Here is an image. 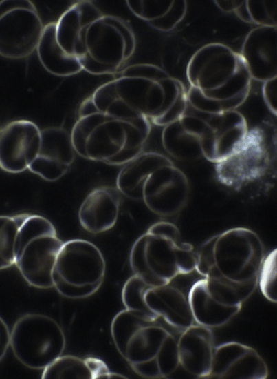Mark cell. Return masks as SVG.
<instances>
[{"mask_svg":"<svg viewBox=\"0 0 277 379\" xmlns=\"http://www.w3.org/2000/svg\"><path fill=\"white\" fill-rule=\"evenodd\" d=\"M170 163L173 162L162 154L144 151L122 165L116 178V187L126 197L142 201L143 187L148 176L157 168Z\"/></svg>","mask_w":277,"mask_h":379,"instance_id":"cell-20","label":"cell"},{"mask_svg":"<svg viewBox=\"0 0 277 379\" xmlns=\"http://www.w3.org/2000/svg\"><path fill=\"white\" fill-rule=\"evenodd\" d=\"M214 347L211 329L195 323L183 330L177 339L179 363L188 373L208 378Z\"/></svg>","mask_w":277,"mask_h":379,"instance_id":"cell-17","label":"cell"},{"mask_svg":"<svg viewBox=\"0 0 277 379\" xmlns=\"http://www.w3.org/2000/svg\"><path fill=\"white\" fill-rule=\"evenodd\" d=\"M250 91V89L247 90L230 99L217 100L207 96L199 88L190 86L186 94L188 103L192 108L208 114H217L235 110L246 101Z\"/></svg>","mask_w":277,"mask_h":379,"instance_id":"cell-27","label":"cell"},{"mask_svg":"<svg viewBox=\"0 0 277 379\" xmlns=\"http://www.w3.org/2000/svg\"><path fill=\"white\" fill-rule=\"evenodd\" d=\"M197 254L196 272L203 278L238 283L257 280L265 256L262 240L246 227H234L213 236Z\"/></svg>","mask_w":277,"mask_h":379,"instance_id":"cell-2","label":"cell"},{"mask_svg":"<svg viewBox=\"0 0 277 379\" xmlns=\"http://www.w3.org/2000/svg\"><path fill=\"white\" fill-rule=\"evenodd\" d=\"M93 22L82 15L76 3H74L56 22V37L60 46L67 53L74 56V48L79 30L82 25H88Z\"/></svg>","mask_w":277,"mask_h":379,"instance_id":"cell-25","label":"cell"},{"mask_svg":"<svg viewBox=\"0 0 277 379\" xmlns=\"http://www.w3.org/2000/svg\"><path fill=\"white\" fill-rule=\"evenodd\" d=\"M241 63L239 53L230 47L211 43L197 50L190 59L186 76L190 86L202 91L214 90L226 82Z\"/></svg>","mask_w":277,"mask_h":379,"instance_id":"cell-10","label":"cell"},{"mask_svg":"<svg viewBox=\"0 0 277 379\" xmlns=\"http://www.w3.org/2000/svg\"><path fill=\"white\" fill-rule=\"evenodd\" d=\"M243 1V0H215L214 3L221 11L230 13L234 12Z\"/></svg>","mask_w":277,"mask_h":379,"instance_id":"cell-45","label":"cell"},{"mask_svg":"<svg viewBox=\"0 0 277 379\" xmlns=\"http://www.w3.org/2000/svg\"><path fill=\"white\" fill-rule=\"evenodd\" d=\"M234 13L242 21L247 23L253 24L246 6L245 0H243V3L236 9Z\"/></svg>","mask_w":277,"mask_h":379,"instance_id":"cell-46","label":"cell"},{"mask_svg":"<svg viewBox=\"0 0 277 379\" xmlns=\"http://www.w3.org/2000/svg\"><path fill=\"white\" fill-rule=\"evenodd\" d=\"M147 232L175 240H181V234L178 227L170 222H157L153 224L148 229Z\"/></svg>","mask_w":277,"mask_h":379,"instance_id":"cell-42","label":"cell"},{"mask_svg":"<svg viewBox=\"0 0 277 379\" xmlns=\"http://www.w3.org/2000/svg\"><path fill=\"white\" fill-rule=\"evenodd\" d=\"M105 114L122 120L131 119L142 116V114L129 107L119 98L109 105Z\"/></svg>","mask_w":277,"mask_h":379,"instance_id":"cell-40","label":"cell"},{"mask_svg":"<svg viewBox=\"0 0 277 379\" xmlns=\"http://www.w3.org/2000/svg\"><path fill=\"white\" fill-rule=\"evenodd\" d=\"M10 344V331L9 328L0 316V360L3 359Z\"/></svg>","mask_w":277,"mask_h":379,"instance_id":"cell-43","label":"cell"},{"mask_svg":"<svg viewBox=\"0 0 277 379\" xmlns=\"http://www.w3.org/2000/svg\"><path fill=\"white\" fill-rule=\"evenodd\" d=\"M102 17L81 27L75 41L74 55L79 59L87 54L98 63L118 71L125 61L124 41L120 32Z\"/></svg>","mask_w":277,"mask_h":379,"instance_id":"cell-13","label":"cell"},{"mask_svg":"<svg viewBox=\"0 0 277 379\" xmlns=\"http://www.w3.org/2000/svg\"><path fill=\"white\" fill-rule=\"evenodd\" d=\"M36 50L43 68L53 75L69 76L82 70L78 59L67 53L58 44L56 37V22L44 25Z\"/></svg>","mask_w":277,"mask_h":379,"instance_id":"cell-22","label":"cell"},{"mask_svg":"<svg viewBox=\"0 0 277 379\" xmlns=\"http://www.w3.org/2000/svg\"><path fill=\"white\" fill-rule=\"evenodd\" d=\"M63 244L50 221L26 213L16 236L14 265L29 285L53 287L52 271Z\"/></svg>","mask_w":277,"mask_h":379,"instance_id":"cell-3","label":"cell"},{"mask_svg":"<svg viewBox=\"0 0 277 379\" xmlns=\"http://www.w3.org/2000/svg\"><path fill=\"white\" fill-rule=\"evenodd\" d=\"M99 112L91 96L85 99L80 103L78 110V118L89 116Z\"/></svg>","mask_w":277,"mask_h":379,"instance_id":"cell-44","label":"cell"},{"mask_svg":"<svg viewBox=\"0 0 277 379\" xmlns=\"http://www.w3.org/2000/svg\"><path fill=\"white\" fill-rule=\"evenodd\" d=\"M186 92V88L183 89L173 105L152 123L164 127L179 120L185 114L188 106Z\"/></svg>","mask_w":277,"mask_h":379,"instance_id":"cell-37","label":"cell"},{"mask_svg":"<svg viewBox=\"0 0 277 379\" xmlns=\"http://www.w3.org/2000/svg\"><path fill=\"white\" fill-rule=\"evenodd\" d=\"M162 143L166 152L179 161H192L203 157L200 139L183 127L179 120L164 126Z\"/></svg>","mask_w":277,"mask_h":379,"instance_id":"cell-24","label":"cell"},{"mask_svg":"<svg viewBox=\"0 0 277 379\" xmlns=\"http://www.w3.org/2000/svg\"><path fill=\"white\" fill-rule=\"evenodd\" d=\"M239 55L252 79L265 82L277 77V27L251 30Z\"/></svg>","mask_w":277,"mask_h":379,"instance_id":"cell-16","label":"cell"},{"mask_svg":"<svg viewBox=\"0 0 277 379\" xmlns=\"http://www.w3.org/2000/svg\"><path fill=\"white\" fill-rule=\"evenodd\" d=\"M187 2L185 0L174 1L169 10L161 17L148 22L153 28L162 31L169 32L180 23L186 15Z\"/></svg>","mask_w":277,"mask_h":379,"instance_id":"cell-34","label":"cell"},{"mask_svg":"<svg viewBox=\"0 0 277 379\" xmlns=\"http://www.w3.org/2000/svg\"><path fill=\"white\" fill-rule=\"evenodd\" d=\"M162 320L126 309L112 320L111 335L116 349L141 377L166 378L179 365L178 338Z\"/></svg>","mask_w":277,"mask_h":379,"instance_id":"cell-1","label":"cell"},{"mask_svg":"<svg viewBox=\"0 0 277 379\" xmlns=\"http://www.w3.org/2000/svg\"><path fill=\"white\" fill-rule=\"evenodd\" d=\"M276 249L265 255L258 274V284L263 296L276 303Z\"/></svg>","mask_w":277,"mask_h":379,"instance_id":"cell-31","label":"cell"},{"mask_svg":"<svg viewBox=\"0 0 277 379\" xmlns=\"http://www.w3.org/2000/svg\"><path fill=\"white\" fill-rule=\"evenodd\" d=\"M190 190L186 175L173 163L157 168L148 176L142 201L155 215L173 216L186 206Z\"/></svg>","mask_w":277,"mask_h":379,"instance_id":"cell-9","label":"cell"},{"mask_svg":"<svg viewBox=\"0 0 277 379\" xmlns=\"http://www.w3.org/2000/svg\"><path fill=\"white\" fill-rule=\"evenodd\" d=\"M106 263L99 248L83 239L63 242L52 271L53 287L63 296L81 299L94 294L105 276Z\"/></svg>","mask_w":277,"mask_h":379,"instance_id":"cell-4","label":"cell"},{"mask_svg":"<svg viewBox=\"0 0 277 379\" xmlns=\"http://www.w3.org/2000/svg\"><path fill=\"white\" fill-rule=\"evenodd\" d=\"M120 99L142 115L146 116V101L148 90L156 81L137 77L114 79Z\"/></svg>","mask_w":277,"mask_h":379,"instance_id":"cell-26","label":"cell"},{"mask_svg":"<svg viewBox=\"0 0 277 379\" xmlns=\"http://www.w3.org/2000/svg\"><path fill=\"white\" fill-rule=\"evenodd\" d=\"M111 371L102 360L95 357L81 358L61 355L43 369V379L110 378Z\"/></svg>","mask_w":277,"mask_h":379,"instance_id":"cell-23","label":"cell"},{"mask_svg":"<svg viewBox=\"0 0 277 379\" xmlns=\"http://www.w3.org/2000/svg\"><path fill=\"white\" fill-rule=\"evenodd\" d=\"M173 0H128L126 5L137 17L147 22L162 17L170 8Z\"/></svg>","mask_w":277,"mask_h":379,"instance_id":"cell-33","label":"cell"},{"mask_svg":"<svg viewBox=\"0 0 277 379\" xmlns=\"http://www.w3.org/2000/svg\"><path fill=\"white\" fill-rule=\"evenodd\" d=\"M245 1L253 24L277 27V1Z\"/></svg>","mask_w":277,"mask_h":379,"instance_id":"cell-32","label":"cell"},{"mask_svg":"<svg viewBox=\"0 0 277 379\" xmlns=\"http://www.w3.org/2000/svg\"><path fill=\"white\" fill-rule=\"evenodd\" d=\"M262 93L264 102L274 115H277V77L263 82Z\"/></svg>","mask_w":277,"mask_h":379,"instance_id":"cell-41","label":"cell"},{"mask_svg":"<svg viewBox=\"0 0 277 379\" xmlns=\"http://www.w3.org/2000/svg\"><path fill=\"white\" fill-rule=\"evenodd\" d=\"M267 376L266 362L252 347L231 341L214 347L208 378L266 379Z\"/></svg>","mask_w":277,"mask_h":379,"instance_id":"cell-15","label":"cell"},{"mask_svg":"<svg viewBox=\"0 0 277 379\" xmlns=\"http://www.w3.org/2000/svg\"><path fill=\"white\" fill-rule=\"evenodd\" d=\"M103 20L114 26L122 34L125 43L124 60H128L134 53L136 39L134 32L129 25L120 17L113 15H104Z\"/></svg>","mask_w":277,"mask_h":379,"instance_id":"cell-36","label":"cell"},{"mask_svg":"<svg viewBox=\"0 0 277 379\" xmlns=\"http://www.w3.org/2000/svg\"><path fill=\"white\" fill-rule=\"evenodd\" d=\"M10 346L22 365L43 370L63 354L66 338L54 318L42 314H26L15 322Z\"/></svg>","mask_w":277,"mask_h":379,"instance_id":"cell-6","label":"cell"},{"mask_svg":"<svg viewBox=\"0 0 277 379\" xmlns=\"http://www.w3.org/2000/svg\"><path fill=\"white\" fill-rule=\"evenodd\" d=\"M205 129L200 137L203 157L218 163L234 152L244 140L248 127L239 112L229 110L217 114L203 113Z\"/></svg>","mask_w":277,"mask_h":379,"instance_id":"cell-11","label":"cell"},{"mask_svg":"<svg viewBox=\"0 0 277 379\" xmlns=\"http://www.w3.org/2000/svg\"><path fill=\"white\" fill-rule=\"evenodd\" d=\"M195 260L192 245L146 232L136 239L129 255L133 274L152 287L170 283L186 274Z\"/></svg>","mask_w":277,"mask_h":379,"instance_id":"cell-5","label":"cell"},{"mask_svg":"<svg viewBox=\"0 0 277 379\" xmlns=\"http://www.w3.org/2000/svg\"><path fill=\"white\" fill-rule=\"evenodd\" d=\"M252 78L243 61L234 74L221 86L210 91H201L208 97L227 100L250 89Z\"/></svg>","mask_w":277,"mask_h":379,"instance_id":"cell-30","label":"cell"},{"mask_svg":"<svg viewBox=\"0 0 277 379\" xmlns=\"http://www.w3.org/2000/svg\"><path fill=\"white\" fill-rule=\"evenodd\" d=\"M41 145V129L27 119L12 121L0 129V168L17 174L28 170Z\"/></svg>","mask_w":277,"mask_h":379,"instance_id":"cell-12","label":"cell"},{"mask_svg":"<svg viewBox=\"0 0 277 379\" xmlns=\"http://www.w3.org/2000/svg\"><path fill=\"white\" fill-rule=\"evenodd\" d=\"M164 90L159 81L150 87L146 101V116L150 121L157 116L164 103Z\"/></svg>","mask_w":277,"mask_h":379,"instance_id":"cell-39","label":"cell"},{"mask_svg":"<svg viewBox=\"0 0 277 379\" xmlns=\"http://www.w3.org/2000/svg\"><path fill=\"white\" fill-rule=\"evenodd\" d=\"M272 163L265 132L248 130L244 140L230 156L215 164V176L223 185L234 190L262 178Z\"/></svg>","mask_w":277,"mask_h":379,"instance_id":"cell-8","label":"cell"},{"mask_svg":"<svg viewBox=\"0 0 277 379\" xmlns=\"http://www.w3.org/2000/svg\"><path fill=\"white\" fill-rule=\"evenodd\" d=\"M115 77H137L152 81H159L170 76L161 68L151 63H137L131 65L115 73Z\"/></svg>","mask_w":277,"mask_h":379,"instance_id":"cell-35","label":"cell"},{"mask_svg":"<svg viewBox=\"0 0 277 379\" xmlns=\"http://www.w3.org/2000/svg\"><path fill=\"white\" fill-rule=\"evenodd\" d=\"M195 323L209 327H219L228 323L242 307L223 305L208 292L204 278L195 282L188 295Z\"/></svg>","mask_w":277,"mask_h":379,"instance_id":"cell-21","label":"cell"},{"mask_svg":"<svg viewBox=\"0 0 277 379\" xmlns=\"http://www.w3.org/2000/svg\"><path fill=\"white\" fill-rule=\"evenodd\" d=\"M76 151L71 134L60 127L41 130L38 152L28 170L47 181H56L63 177L73 164Z\"/></svg>","mask_w":277,"mask_h":379,"instance_id":"cell-14","label":"cell"},{"mask_svg":"<svg viewBox=\"0 0 277 379\" xmlns=\"http://www.w3.org/2000/svg\"><path fill=\"white\" fill-rule=\"evenodd\" d=\"M144 301L151 311L179 331L195 323L188 296L170 283L149 287Z\"/></svg>","mask_w":277,"mask_h":379,"instance_id":"cell-19","label":"cell"},{"mask_svg":"<svg viewBox=\"0 0 277 379\" xmlns=\"http://www.w3.org/2000/svg\"><path fill=\"white\" fill-rule=\"evenodd\" d=\"M91 98L98 111L105 113L109 105L118 99L115 80L113 79L99 86L93 93Z\"/></svg>","mask_w":277,"mask_h":379,"instance_id":"cell-38","label":"cell"},{"mask_svg":"<svg viewBox=\"0 0 277 379\" xmlns=\"http://www.w3.org/2000/svg\"><path fill=\"white\" fill-rule=\"evenodd\" d=\"M152 286L133 274L124 283L122 289V301L126 309L135 311L153 318L157 314L149 309L144 301L146 291Z\"/></svg>","mask_w":277,"mask_h":379,"instance_id":"cell-29","label":"cell"},{"mask_svg":"<svg viewBox=\"0 0 277 379\" xmlns=\"http://www.w3.org/2000/svg\"><path fill=\"white\" fill-rule=\"evenodd\" d=\"M43 28L31 1H0V56L15 60L29 57L36 50Z\"/></svg>","mask_w":277,"mask_h":379,"instance_id":"cell-7","label":"cell"},{"mask_svg":"<svg viewBox=\"0 0 277 379\" xmlns=\"http://www.w3.org/2000/svg\"><path fill=\"white\" fill-rule=\"evenodd\" d=\"M26 213L0 216V270L14 265V249L19 227Z\"/></svg>","mask_w":277,"mask_h":379,"instance_id":"cell-28","label":"cell"},{"mask_svg":"<svg viewBox=\"0 0 277 379\" xmlns=\"http://www.w3.org/2000/svg\"><path fill=\"white\" fill-rule=\"evenodd\" d=\"M121 193L116 187L102 185L93 189L78 209V220L87 232L98 234L111 229L116 223Z\"/></svg>","mask_w":277,"mask_h":379,"instance_id":"cell-18","label":"cell"}]
</instances>
